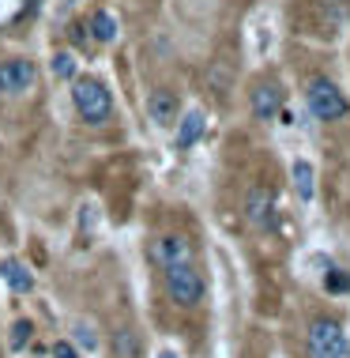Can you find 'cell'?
Listing matches in <instances>:
<instances>
[{
    "label": "cell",
    "instance_id": "obj_1",
    "mask_svg": "<svg viewBox=\"0 0 350 358\" xmlns=\"http://www.w3.org/2000/svg\"><path fill=\"white\" fill-rule=\"evenodd\" d=\"M72 106L87 124H105L113 117V94L94 76H75L72 80Z\"/></svg>",
    "mask_w": 350,
    "mask_h": 358
},
{
    "label": "cell",
    "instance_id": "obj_2",
    "mask_svg": "<svg viewBox=\"0 0 350 358\" xmlns=\"http://www.w3.org/2000/svg\"><path fill=\"white\" fill-rule=\"evenodd\" d=\"M162 287H166L170 302H177V306H184V309L200 306L203 294H207V279H203V272L196 268V260L166 268V272H162Z\"/></svg>",
    "mask_w": 350,
    "mask_h": 358
},
{
    "label": "cell",
    "instance_id": "obj_3",
    "mask_svg": "<svg viewBox=\"0 0 350 358\" xmlns=\"http://www.w3.org/2000/svg\"><path fill=\"white\" fill-rule=\"evenodd\" d=\"M305 355L309 358H350V340L343 324L332 317H316L305 328Z\"/></svg>",
    "mask_w": 350,
    "mask_h": 358
},
{
    "label": "cell",
    "instance_id": "obj_4",
    "mask_svg": "<svg viewBox=\"0 0 350 358\" xmlns=\"http://www.w3.org/2000/svg\"><path fill=\"white\" fill-rule=\"evenodd\" d=\"M305 102H309V113H313L316 121H343L347 113H350L347 94L339 91L332 80H324V76H316V80L309 83Z\"/></svg>",
    "mask_w": 350,
    "mask_h": 358
},
{
    "label": "cell",
    "instance_id": "obj_5",
    "mask_svg": "<svg viewBox=\"0 0 350 358\" xmlns=\"http://www.w3.org/2000/svg\"><path fill=\"white\" fill-rule=\"evenodd\" d=\"M245 222L256 234H271L279 227V200L271 189H249L245 196Z\"/></svg>",
    "mask_w": 350,
    "mask_h": 358
},
{
    "label": "cell",
    "instance_id": "obj_6",
    "mask_svg": "<svg viewBox=\"0 0 350 358\" xmlns=\"http://www.w3.org/2000/svg\"><path fill=\"white\" fill-rule=\"evenodd\" d=\"M34 83H38L34 61H27V57H8V61H0V94L19 99V94L34 91Z\"/></svg>",
    "mask_w": 350,
    "mask_h": 358
},
{
    "label": "cell",
    "instance_id": "obj_7",
    "mask_svg": "<svg viewBox=\"0 0 350 358\" xmlns=\"http://www.w3.org/2000/svg\"><path fill=\"white\" fill-rule=\"evenodd\" d=\"M151 260L166 272L173 264H189L192 260V241L184 234H159L151 241Z\"/></svg>",
    "mask_w": 350,
    "mask_h": 358
},
{
    "label": "cell",
    "instance_id": "obj_8",
    "mask_svg": "<svg viewBox=\"0 0 350 358\" xmlns=\"http://www.w3.org/2000/svg\"><path fill=\"white\" fill-rule=\"evenodd\" d=\"M283 99H286L283 83H275V80L256 83V87H252V94H249L252 117H256V121H275L279 113H283Z\"/></svg>",
    "mask_w": 350,
    "mask_h": 358
},
{
    "label": "cell",
    "instance_id": "obj_9",
    "mask_svg": "<svg viewBox=\"0 0 350 358\" xmlns=\"http://www.w3.org/2000/svg\"><path fill=\"white\" fill-rule=\"evenodd\" d=\"M147 117L159 124V129L177 124V117H181L177 91H170V87H154V91H147Z\"/></svg>",
    "mask_w": 350,
    "mask_h": 358
},
{
    "label": "cell",
    "instance_id": "obj_10",
    "mask_svg": "<svg viewBox=\"0 0 350 358\" xmlns=\"http://www.w3.org/2000/svg\"><path fill=\"white\" fill-rule=\"evenodd\" d=\"M203 132H207L203 110H184L177 117V136H173V143H177V151H192L203 140Z\"/></svg>",
    "mask_w": 350,
    "mask_h": 358
},
{
    "label": "cell",
    "instance_id": "obj_11",
    "mask_svg": "<svg viewBox=\"0 0 350 358\" xmlns=\"http://www.w3.org/2000/svg\"><path fill=\"white\" fill-rule=\"evenodd\" d=\"M0 279H4L15 294H31L34 290V272L19 257H0Z\"/></svg>",
    "mask_w": 350,
    "mask_h": 358
},
{
    "label": "cell",
    "instance_id": "obj_12",
    "mask_svg": "<svg viewBox=\"0 0 350 358\" xmlns=\"http://www.w3.org/2000/svg\"><path fill=\"white\" fill-rule=\"evenodd\" d=\"M290 181H294V192L301 204H313L316 196V166L309 159H294L290 162Z\"/></svg>",
    "mask_w": 350,
    "mask_h": 358
},
{
    "label": "cell",
    "instance_id": "obj_13",
    "mask_svg": "<svg viewBox=\"0 0 350 358\" xmlns=\"http://www.w3.org/2000/svg\"><path fill=\"white\" fill-rule=\"evenodd\" d=\"M87 34L99 45H110V42H117V34H121V23H117L113 12L99 8V12H91V19H87Z\"/></svg>",
    "mask_w": 350,
    "mask_h": 358
},
{
    "label": "cell",
    "instance_id": "obj_14",
    "mask_svg": "<svg viewBox=\"0 0 350 358\" xmlns=\"http://www.w3.org/2000/svg\"><path fill=\"white\" fill-rule=\"evenodd\" d=\"M50 72L57 76V80H75V72H80V61H75V53L57 50V53L50 57Z\"/></svg>",
    "mask_w": 350,
    "mask_h": 358
},
{
    "label": "cell",
    "instance_id": "obj_15",
    "mask_svg": "<svg viewBox=\"0 0 350 358\" xmlns=\"http://www.w3.org/2000/svg\"><path fill=\"white\" fill-rule=\"evenodd\" d=\"M72 343L80 347V355L87 351H99V332H94V324H87V321H72Z\"/></svg>",
    "mask_w": 350,
    "mask_h": 358
},
{
    "label": "cell",
    "instance_id": "obj_16",
    "mask_svg": "<svg viewBox=\"0 0 350 358\" xmlns=\"http://www.w3.org/2000/svg\"><path fill=\"white\" fill-rule=\"evenodd\" d=\"M31 340H34V324H31V321H15V324H12V336H8V347L19 355Z\"/></svg>",
    "mask_w": 350,
    "mask_h": 358
},
{
    "label": "cell",
    "instance_id": "obj_17",
    "mask_svg": "<svg viewBox=\"0 0 350 358\" xmlns=\"http://www.w3.org/2000/svg\"><path fill=\"white\" fill-rule=\"evenodd\" d=\"M324 290H328V294H347V290H350V272H343V268H332V264H328Z\"/></svg>",
    "mask_w": 350,
    "mask_h": 358
},
{
    "label": "cell",
    "instance_id": "obj_18",
    "mask_svg": "<svg viewBox=\"0 0 350 358\" xmlns=\"http://www.w3.org/2000/svg\"><path fill=\"white\" fill-rule=\"evenodd\" d=\"M53 358H80V347L72 340H57L53 343Z\"/></svg>",
    "mask_w": 350,
    "mask_h": 358
},
{
    "label": "cell",
    "instance_id": "obj_19",
    "mask_svg": "<svg viewBox=\"0 0 350 358\" xmlns=\"http://www.w3.org/2000/svg\"><path fill=\"white\" fill-rule=\"evenodd\" d=\"M154 358H181V355H177V351H170V347H162V351L154 355Z\"/></svg>",
    "mask_w": 350,
    "mask_h": 358
}]
</instances>
